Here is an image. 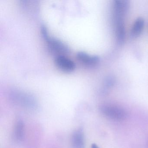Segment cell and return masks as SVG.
I'll return each instance as SVG.
<instances>
[{
	"instance_id": "4",
	"label": "cell",
	"mask_w": 148,
	"mask_h": 148,
	"mask_svg": "<svg viewBox=\"0 0 148 148\" xmlns=\"http://www.w3.org/2000/svg\"><path fill=\"white\" fill-rule=\"evenodd\" d=\"M55 64L59 69L64 72H72L76 67L74 62L64 55L57 56Z\"/></svg>"
},
{
	"instance_id": "1",
	"label": "cell",
	"mask_w": 148,
	"mask_h": 148,
	"mask_svg": "<svg viewBox=\"0 0 148 148\" xmlns=\"http://www.w3.org/2000/svg\"><path fill=\"white\" fill-rule=\"evenodd\" d=\"M10 100L14 103L30 109H35L37 106L36 99L32 95L17 89L11 90L9 93Z\"/></svg>"
},
{
	"instance_id": "7",
	"label": "cell",
	"mask_w": 148,
	"mask_h": 148,
	"mask_svg": "<svg viewBox=\"0 0 148 148\" xmlns=\"http://www.w3.org/2000/svg\"><path fill=\"white\" fill-rule=\"evenodd\" d=\"M24 124L22 120H18L15 125L14 137L16 141H21L24 138Z\"/></svg>"
},
{
	"instance_id": "8",
	"label": "cell",
	"mask_w": 148,
	"mask_h": 148,
	"mask_svg": "<svg viewBox=\"0 0 148 148\" xmlns=\"http://www.w3.org/2000/svg\"><path fill=\"white\" fill-rule=\"evenodd\" d=\"M144 21L143 19L139 18L135 21L132 27L131 34L133 37H137L140 35L143 29Z\"/></svg>"
},
{
	"instance_id": "3",
	"label": "cell",
	"mask_w": 148,
	"mask_h": 148,
	"mask_svg": "<svg viewBox=\"0 0 148 148\" xmlns=\"http://www.w3.org/2000/svg\"><path fill=\"white\" fill-rule=\"evenodd\" d=\"M100 110L105 116L113 120H123L127 116V112L123 108L112 105L106 104L102 106Z\"/></svg>"
},
{
	"instance_id": "10",
	"label": "cell",
	"mask_w": 148,
	"mask_h": 148,
	"mask_svg": "<svg viewBox=\"0 0 148 148\" xmlns=\"http://www.w3.org/2000/svg\"><path fill=\"white\" fill-rule=\"evenodd\" d=\"M91 148H99L96 144H92L91 145Z\"/></svg>"
},
{
	"instance_id": "2",
	"label": "cell",
	"mask_w": 148,
	"mask_h": 148,
	"mask_svg": "<svg viewBox=\"0 0 148 148\" xmlns=\"http://www.w3.org/2000/svg\"><path fill=\"white\" fill-rule=\"evenodd\" d=\"M41 32L44 39L46 41L47 46L50 51L58 56L64 55L68 53L69 48L62 41L54 38H51L48 35L47 30L45 27H42Z\"/></svg>"
},
{
	"instance_id": "9",
	"label": "cell",
	"mask_w": 148,
	"mask_h": 148,
	"mask_svg": "<svg viewBox=\"0 0 148 148\" xmlns=\"http://www.w3.org/2000/svg\"><path fill=\"white\" fill-rule=\"evenodd\" d=\"M116 32L119 42H123L125 38V28L123 21H116Z\"/></svg>"
},
{
	"instance_id": "6",
	"label": "cell",
	"mask_w": 148,
	"mask_h": 148,
	"mask_svg": "<svg viewBox=\"0 0 148 148\" xmlns=\"http://www.w3.org/2000/svg\"><path fill=\"white\" fill-rule=\"evenodd\" d=\"M73 148H84L85 140L83 130L79 129L75 130L71 136Z\"/></svg>"
},
{
	"instance_id": "5",
	"label": "cell",
	"mask_w": 148,
	"mask_h": 148,
	"mask_svg": "<svg viewBox=\"0 0 148 148\" xmlns=\"http://www.w3.org/2000/svg\"><path fill=\"white\" fill-rule=\"evenodd\" d=\"M78 60L81 64L86 66H94L99 61L98 57L96 56H91L84 52H79L77 54Z\"/></svg>"
}]
</instances>
